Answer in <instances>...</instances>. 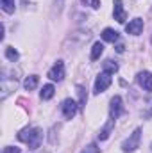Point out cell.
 <instances>
[{"mask_svg":"<svg viewBox=\"0 0 152 153\" xmlns=\"http://www.w3.org/2000/svg\"><path fill=\"white\" fill-rule=\"evenodd\" d=\"M18 139L23 141L25 144H29L31 150H38L39 144H41V139H43V134H41V130L36 128V126L34 128H25V130H22L18 134Z\"/></svg>","mask_w":152,"mask_h":153,"instance_id":"obj_1","label":"cell"},{"mask_svg":"<svg viewBox=\"0 0 152 153\" xmlns=\"http://www.w3.org/2000/svg\"><path fill=\"white\" fill-rule=\"evenodd\" d=\"M140 137H141V130L140 128H136L131 135H129V139H125L123 141V144H122V150L125 153H131L134 152L138 146H140Z\"/></svg>","mask_w":152,"mask_h":153,"instance_id":"obj_2","label":"cell"},{"mask_svg":"<svg viewBox=\"0 0 152 153\" xmlns=\"http://www.w3.org/2000/svg\"><path fill=\"white\" fill-rule=\"evenodd\" d=\"M111 85V73H108V71H102L100 75L97 76V80H95V94H100V93H104L108 87Z\"/></svg>","mask_w":152,"mask_h":153,"instance_id":"obj_3","label":"cell"},{"mask_svg":"<svg viewBox=\"0 0 152 153\" xmlns=\"http://www.w3.org/2000/svg\"><path fill=\"white\" fill-rule=\"evenodd\" d=\"M77 109H79V105H77L72 98H66V100L61 103V111H63V116H65L66 119H74L75 114H77Z\"/></svg>","mask_w":152,"mask_h":153,"instance_id":"obj_4","label":"cell"},{"mask_svg":"<svg viewBox=\"0 0 152 153\" xmlns=\"http://www.w3.org/2000/svg\"><path fill=\"white\" fill-rule=\"evenodd\" d=\"M123 114V102L120 96H114L111 100V107H109V116L111 119H118L120 116Z\"/></svg>","mask_w":152,"mask_h":153,"instance_id":"obj_5","label":"cell"},{"mask_svg":"<svg viewBox=\"0 0 152 153\" xmlns=\"http://www.w3.org/2000/svg\"><path fill=\"white\" fill-rule=\"evenodd\" d=\"M48 78L50 80H57V82H61L65 78V64H63V61H57L52 66V70L48 71Z\"/></svg>","mask_w":152,"mask_h":153,"instance_id":"obj_6","label":"cell"},{"mask_svg":"<svg viewBox=\"0 0 152 153\" xmlns=\"http://www.w3.org/2000/svg\"><path fill=\"white\" fill-rule=\"evenodd\" d=\"M125 30H127V34H132V36L141 34V30H143V20H141V18H134V20H131L129 25L125 27Z\"/></svg>","mask_w":152,"mask_h":153,"instance_id":"obj_7","label":"cell"},{"mask_svg":"<svg viewBox=\"0 0 152 153\" xmlns=\"http://www.w3.org/2000/svg\"><path fill=\"white\" fill-rule=\"evenodd\" d=\"M138 84L145 89V91H152V73L150 71H140L138 73Z\"/></svg>","mask_w":152,"mask_h":153,"instance_id":"obj_8","label":"cell"},{"mask_svg":"<svg viewBox=\"0 0 152 153\" xmlns=\"http://www.w3.org/2000/svg\"><path fill=\"white\" fill-rule=\"evenodd\" d=\"M113 16H114V20H116L118 23H123V22H125L127 14H125V11H123V4H122V0H114Z\"/></svg>","mask_w":152,"mask_h":153,"instance_id":"obj_9","label":"cell"},{"mask_svg":"<svg viewBox=\"0 0 152 153\" xmlns=\"http://www.w3.org/2000/svg\"><path fill=\"white\" fill-rule=\"evenodd\" d=\"M38 84H39V76L38 75H31V76H27V78L23 80V87H25L27 91H34V89L38 87Z\"/></svg>","mask_w":152,"mask_h":153,"instance_id":"obj_10","label":"cell"},{"mask_svg":"<svg viewBox=\"0 0 152 153\" xmlns=\"http://www.w3.org/2000/svg\"><path fill=\"white\" fill-rule=\"evenodd\" d=\"M118 32L113 30V29H104V32H102V39L104 41H108V43H114V41H118Z\"/></svg>","mask_w":152,"mask_h":153,"instance_id":"obj_11","label":"cell"},{"mask_svg":"<svg viewBox=\"0 0 152 153\" xmlns=\"http://www.w3.org/2000/svg\"><path fill=\"white\" fill-rule=\"evenodd\" d=\"M54 93H56V87L52 85V84H47V85H43V89H41V100H50L52 96H54Z\"/></svg>","mask_w":152,"mask_h":153,"instance_id":"obj_12","label":"cell"},{"mask_svg":"<svg viewBox=\"0 0 152 153\" xmlns=\"http://www.w3.org/2000/svg\"><path fill=\"white\" fill-rule=\"evenodd\" d=\"M102 53H104V45H102L100 41H97V43L93 45V48H91V61H97Z\"/></svg>","mask_w":152,"mask_h":153,"instance_id":"obj_13","label":"cell"},{"mask_svg":"<svg viewBox=\"0 0 152 153\" xmlns=\"http://www.w3.org/2000/svg\"><path fill=\"white\" fill-rule=\"evenodd\" d=\"M0 5L4 9V13H7V14H13L14 9H16V2L14 0H0Z\"/></svg>","mask_w":152,"mask_h":153,"instance_id":"obj_14","label":"cell"},{"mask_svg":"<svg viewBox=\"0 0 152 153\" xmlns=\"http://www.w3.org/2000/svg\"><path fill=\"white\" fill-rule=\"evenodd\" d=\"M113 126H114V119H111V121H109V123L104 126V130H100V134H99V139H100V141H106V139L109 137V134H111Z\"/></svg>","mask_w":152,"mask_h":153,"instance_id":"obj_15","label":"cell"},{"mask_svg":"<svg viewBox=\"0 0 152 153\" xmlns=\"http://www.w3.org/2000/svg\"><path fill=\"white\" fill-rule=\"evenodd\" d=\"M77 94H79V107H84L86 105V100H88L86 87L84 85H77Z\"/></svg>","mask_w":152,"mask_h":153,"instance_id":"obj_16","label":"cell"},{"mask_svg":"<svg viewBox=\"0 0 152 153\" xmlns=\"http://www.w3.org/2000/svg\"><path fill=\"white\" fill-rule=\"evenodd\" d=\"M5 57H7L11 62H14V61H18L20 55H18V52H16L13 46H7V48H5Z\"/></svg>","mask_w":152,"mask_h":153,"instance_id":"obj_17","label":"cell"},{"mask_svg":"<svg viewBox=\"0 0 152 153\" xmlns=\"http://www.w3.org/2000/svg\"><path fill=\"white\" fill-rule=\"evenodd\" d=\"M104 71H108V73H114V71H118V64L113 62L111 59H108V61L104 62Z\"/></svg>","mask_w":152,"mask_h":153,"instance_id":"obj_18","label":"cell"},{"mask_svg":"<svg viewBox=\"0 0 152 153\" xmlns=\"http://www.w3.org/2000/svg\"><path fill=\"white\" fill-rule=\"evenodd\" d=\"M84 4H88V5L93 7V9H99V7H100V0H84Z\"/></svg>","mask_w":152,"mask_h":153,"instance_id":"obj_19","label":"cell"},{"mask_svg":"<svg viewBox=\"0 0 152 153\" xmlns=\"http://www.w3.org/2000/svg\"><path fill=\"white\" fill-rule=\"evenodd\" d=\"M4 153H20V148H16V146H7V148H4Z\"/></svg>","mask_w":152,"mask_h":153,"instance_id":"obj_20","label":"cell"},{"mask_svg":"<svg viewBox=\"0 0 152 153\" xmlns=\"http://www.w3.org/2000/svg\"><path fill=\"white\" fill-rule=\"evenodd\" d=\"M86 153H99V150H97V146H95V144H90Z\"/></svg>","mask_w":152,"mask_h":153,"instance_id":"obj_21","label":"cell"},{"mask_svg":"<svg viewBox=\"0 0 152 153\" xmlns=\"http://www.w3.org/2000/svg\"><path fill=\"white\" fill-rule=\"evenodd\" d=\"M123 48H125L123 45H118V46H116V52H120V53H122V52H123Z\"/></svg>","mask_w":152,"mask_h":153,"instance_id":"obj_22","label":"cell"},{"mask_svg":"<svg viewBox=\"0 0 152 153\" xmlns=\"http://www.w3.org/2000/svg\"><path fill=\"white\" fill-rule=\"evenodd\" d=\"M150 150H152V144H150Z\"/></svg>","mask_w":152,"mask_h":153,"instance_id":"obj_23","label":"cell"}]
</instances>
